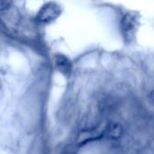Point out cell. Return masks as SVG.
<instances>
[{"mask_svg":"<svg viewBox=\"0 0 154 154\" xmlns=\"http://www.w3.org/2000/svg\"><path fill=\"white\" fill-rule=\"evenodd\" d=\"M61 13L60 6L55 2H48L43 5L37 14V21L42 23H48L56 20Z\"/></svg>","mask_w":154,"mask_h":154,"instance_id":"6da1fadb","label":"cell"},{"mask_svg":"<svg viewBox=\"0 0 154 154\" xmlns=\"http://www.w3.org/2000/svg\"><path fill=\"white\" fill-rule=\"evenodd\" d=\"M54 64H55L56 69L63 74L68 75L71 71V62L67 57H65L63 55L55 56Z\"/></svg>","mask_w":154,"mask_h":154,"instance_id":"7a4b0ae2","label":"cell"},{"mask_svg":"<svg viewBox=\"0 0 154 154\" xmlns=\"http://www.w3.org/2000/svg\"><path fill=\"white\" fill-rule=\"evenodd\" d=\"M136 29L135 20L131 15H127L123 19V31L124 35L127 39L128 37H131L134 35V31Z\"/></svg>","mask_w":154,"mask_h":154,"instance_id":"3957f363","label":"cell"},{"mask_svg":"<svg viewBox=\"0 0 154 154\" xmlns=\"http://www.w3.org/2000/svg\"><path fill=\"white\" fill-rule=\"evenodd\" d=\"M121 134V129L120 126L116 125H112L110 126V130H109V135L113 138H118L119 135Z\"/></svg>","mask_w":154,"mask_h":154,"instance_id":"277c9868","label":"cell"},{"mask_svg":"<svg viewBox=\"0 0 154 154\" xmlns=\"http://www.w3.org/2000/svg\"><path fill=\"white\" fill-rule=\"evenodd\" d=\"M13 4V0H0V11L7 10Z\"/></svg>","mask_w":154,"mask_h":154,"instance_id":"5b68a950","label":"cell"},{"mask_svg":"<svg viewBox=\"0 0 154 154\" xmlns=\"http://www.w3.org/2000/svg\"><path fill=\"white\" fill-rule=\"evenodd\" d=\"M0 87H1V82H0Z\"/></svg>","mask_w":154,"mask_h":154,"instance_id":"8992f818","label":"cell"}]
</instances>
